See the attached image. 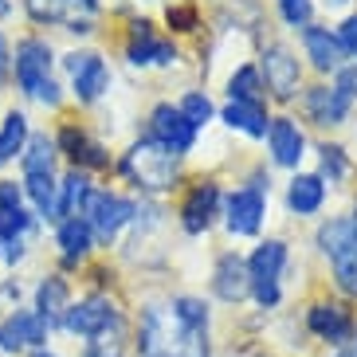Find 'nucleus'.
Here are the masks:
<instances>
[{"label":"nucleus","instance_id":"2eb2a0df","mask_svg":"<svg viewBox=\"0 0 357 357\" xmlns=\"http://www.w3.org/2000/svg\"><path fill=\"white\" fill-rule=\"evenodd\" d=\"M71 303H75V298H71V283H67L59 271L43 275L40 283H36V291H32V310L52 326V330L63 322V314H67V306H71Z\"/></svg>","mask_w":357,"mask_h":357},{"label":"nucleus","instance_id":"f257e3e1","mask_svg":"<svg viewBox=\"0 0 357 357\" xmlns=\"http://www.w3.org/2000/svg\"><path fill=\"white\" fill-rule=\"evenodd\" d=\"M137 354L142 357H208V337L189 330L169 303H149L137 318Z\"/></svg>","mask_w":357,"mask_h":357},{"label":"nucleus","instance_id":"393cba45","mask_svg":"<svg viewBox=\"0 0 357 357\" xmlns=\"http://www.w3.org/2000/svg\"><path fill=\"white\" fill-rule=\"evenodd\" d=\"M79 8L95 12V8H86L83 0H24V12L36 24H63V28H71L79 20H91V16H79Z\"/></svg>","mask_w":357,"mask_h":357},{"label":"nucleus","instance_id":"cd10ccee","mask_svg":"<svg viewBox=\"0 0 357 357\" xmlns=\"http://www.w3.org/2000/svg\"><path fill=\"white\" fill-rule=\"evenodd\" d=\"M28 137H32V122H28V114H24V110H8L4 122H0V153H4V161L20 158L24 146H28Z\"/></svg>","mask_w":357,"mask_h":357},{"label":"nucleus","instance_id":"a18cd8bd","mask_svg":"<svg viewBox=\"0 0 357 357\" xmlns=\"http://www.w3.org/2000/svg\"><path fill=\"white\" fill-rule=\"evenodd\" d=\"M334 357H357V349H342V354H334Z\"/></svg>","mask_w":357,"mask_h":357},{"label":"nucleus","instance_id":"c756f323","mask_svg":"<svg viewBox=\"0 0 357 357\" xmlns=\"http://www.w3.org/2000/svg\"><path fill=\"white\" fill-rule=\"evenodd\" d=\"M349 240H357L354 220H349V216H334V220H326L322 228H318V248H322L326 259H330L337 248H346Z\"/></svg>","mask_w":357,"mask_h":357},{"label":"nucleus","instance_id":"4be33fe9","mask_svg":"<svg viewBox=\"0 0 357 357\" xmlns=\"http://www.w3.org/2000/svg\"><path fill=\"white\" fill-rule=\"evenodd\" d=\"M303 47H306V55H310V63H314L318 71H337L342 59H346L337 36L330 32V28H318V24H306L303 28Z\"/></svg>","mask_w":357,"mask_h":357},{"label":"nucleus","instance_id":"f704fd0d","mask_svg":"<svg viewBox=\"0 0 357 357\" xmlns=\"http://www.w3.org/2000/svg\"><path fill=\"white\" fill-rule=\"evenodd\" d=\"M346 173H349L346 149H337V146H322V177H330V181H342Z\"/></svg>","mask_w":357,"mask_h":357},{"label":"nucleus","instance_id":"1a4fd4ad","mask_svg":"<svg viewBox=\"0 0 357 357\" xmlns=\"http://www.w3.org/2000/svg\"><path fill=\"white\" fill-rule=\"evenodd\" d=\"M259 79L267 83V91H271L275 102H291L294 95H298V83H303V67H298V59H294V52L287 47V43H271L267 52H263L259 59Z\"/></svg>","mask_w":357,"mask_h":357},{"label":"nucleus","instance_id":"4c0bfd02","mask_svg":"<svg viewBox=\"0 0 357 357\" xmlns=\"http://www.w3.org/2000/svg\"><path fill=\"white\" fill-rule=\"evenodd\" d=\"M165 20H169V28H173V32H192V28L200 24V16H197V8H192V4H177V8L165 12Z\"/></svg>","mask_w":357,"mask_h":357},{"label":"nucleus","instance_id":"f03ea898","mask_svg":"<svg viewBox=\"0 0 357 357\" xmlns=\"http://www.w3.org/2000/svg\"><path fill=\"white\" fill-rule=\"evenodd\" d=\"M12 79H16V91H20L28 102L59 110L63 91L55 83V47L43 40V36H24V40H16V52H12Z\"/></svg>","mask_w":357,"mask_h":357},{"label":"nucleus","instance_id":"c85d7f7f","mask_svg":"<svg viewBox=\"0 0 357 357\" xmlns=\"http://www.w3.org/2000/svg\"><path fill=\"white\" fill-rule=\"evenodd\" d=\"M330 271H334L337 291L357 298V240H349L346 248H337V252L330 255Z\"/></svg>","mask_w":357,"mask_h":357},{"label":"nucleus","instance_id":"de8ad7c7","mask_svg":"<svg viewBox=\"0 0 357 357\" xmlns=\"http://www.w3.org/2000/svg\"><path fill=\"white\" fill-rule=\"evenodd\" d=\"M83 4H86V8H95V4H98V0H83Z\"/></svg>","mask_w":357,"mask_h":357},{"label":"nucleus","instance_id":"72a5a7b5","mask_svg":"<svg viewBox=\"0 0 357 357\" xmlns=\"http://www.w3.org/2000/svg\"><path fill=\"white\" fill-rule=\"evenodd\" d=\"M177 110H181L185 118H189V122H192L197 130H200V126H204V122L212 118V102H208V95H200V91H189V95L181 98V106H177Z\"/></svg>","mask_w":357,"mask_h":357},{"label":"nucleus","instance_id":"423d86ee","mask_svg":"<svg viewBox=\"0 0 357 357\" xmlns=\"http://www.w3.org/2000/svg\"><path fill=\"white\" fill-rule=\"evenodd\" d=\"M287 267V243L283 240H263L248 259V275H252V294L255 303L271 310L279 303V275Z\"/></svg>","mask_w":357,"mask_h":357},{"label":"nucleus","instance_id":"e433bc0d","mask_svg":"<svg viewBox=\"0 0 357 357\" xmlns=\"http://www.w3.org/2000/svg\"><path fill=\"white\" fill-rule=\"evenodd\" d=\"M83 357H126V349H122L118 334H102V337H91V342H86Z\"/></svg>","mask_w":357,"mask_h":357},{"label":"nucleus","instance_id":"5701e85b","mask_svg":"<svg viewBox=\"0 0 357 357\" xmlns=\"http://www.w3.org/2000/svg\"><path fill=\"white\" fill-rule=\"evenodd\" d=\"M326 200V181L318 173H298V177L287 185V208L294 216H314Z\"/></svg>","mask_w":357,"mask_h":357},{"label":"nucleus","instance_id":"a19ab883","mask_svg":"<svg viewBox=\"0 0 357 357\" xmlns=\"http://www.w3.org/2000/svg\"><path fill=\"white\" fill-rule=\"evenodd\" d=\"M8 75H12V43H8V36L0 32V86L8 83Z\"/></svg>","mask_w":357,"mask_h":357},{"label":"nucleus","instance_id":"4468645a","mask_svg":"<svg viewBox=\"0 0 357 357\" xmlns=\"http://www.w3.org/2000/svg\"><path fill=\"white\" fill-rule=\"evenodd\" d=\"M126 59L134 67H169L177 59V47H173V40H161V36L149 32L146 20H134V32H130V43H126Z\"/></svg>","mask_w":357,"mask_h":357},{"label":"nucleus","instance_id":"7c9ffc66","mask_svg":"<svg viewBox=\"0 0 357 357\" xmlns=\"http://www.w3.org/2000/svg\"><path fill=\"white\" fill-rule=\"evenodd\" d=\"M36 228V216L28 204H20V208H0V240H28V231Z\"/></svg>","mask_w":357,"mask_h":357},{"label":"nucleus","instance_id":"49530a36","mask_svg":"<svg viewBox=\"0 0 357 357\" xmlns=\"http://www.w3.org/2000/svg\"><path fill=\"white\" fill-rule=\"evenodd\" d=\"M349 220H354V231H357V204H354V216H349Z\"/></svg>","mask_w":357,"mask_h":357},{"label":"nucleus","instance_id":"c9c22d12","mask_svg":"<svg viewBox=\"0 0 357 357\" xmlns=\"http://www.w3.org/2000/svg\"><path fill=\"white\" fill-rule=\"evenodd\" d=\"M279 12H283V20L291 28H306L310 16H314V4L310 0H279Z\"/></svg>","mask_w":357,"mask_h":357},{"label":"nucleus","instance_id":"a878e982","mask_svg":"<svg viewBox=\"0 0 357 357\" xmlns=\"http://www.w3.org/2000/svg\"><path fill=\"white\" fill-rule=\"evenodd\" d=\"M55 158H59L55 134L32 130V137H28V146L20 153V173H55Z\"/></svg>","mask_w":357,"mask_h":357},{"label":"nucleus","instance_id":"39448f33","mask_svg":"<svg viewBox=\"0 0 357 357\" xmlns=\"http://www.w3.org/2000/svg\"><path fill=\"white\" fill-rule=\"evenodd\" d=\"M134 212H137L134 200L118 197V192H110V189H91L83 200V208H79V216L86 220L95 243H114L118 231L134 220Z\"/></svg>","mask_w":357,"mask_h":357},{"label":"nucleus","instance_id":"b1692460","mask_svg":"<svg viewBox=\"0 0 357 357\" xmlns=\"http://www.w3.org/2000/svg\"><path fill=\"white\" fill-rule=\"evenodd\" d=\"M95 189L91 185V173H83V169H67L63 177H59V197H55V224L59 220H71V216H79V208H83L86 192Z\"/></svg>","mask_w":357,"mask_h":357},{"label":"nucleus","instance_id":"7ed1b4c3","mask_svg":"<svg viewBox=\"0 0 357 357\" xmlns=\"http://www.w3.org/2000/svg\"><path fill=\"white\" fill-rule=\"evenodd\" d=\"M122 173L146 192H169L177 181V153L165 149L161 142H134L130 153L122 158Z\"/></svg>","mask_w":357,"mask_h":357},{"label":"nucleus","instance_id":"6ab92c4d","mask_svg":"<svg viewBox=\"0 0 357 357\" xmlns=\"http://www.w3.org/2000/svg\"><path fill=\"white\" fill-rule=\"evenodd\" d=\"M267 146H271L275 165L294 169L303 161L306 137H303V130H298V122H291V118H271V126H267Z\"/></svg>","mask_w":357,"mask_h":357},{"label":"nucleus","instance_id":"aec40b11","mask_svg":"<svg viewBox=\"0 0 357 357\" xmlns=\"http://www.w3.org/2000/svg\"><path fill=\"white\" fill-rule=\"evenodd\" d=\"M349 98L337 91V86H314V91H306V114H310V122H318V126H342L349 114Z\"/></svg>","mask_w":357,"mask_h":357},{"label":"nucleus","instance_id":"20e7f679","mask_svg":"<svg viewBox=\"0 0 357 357\" xmlns=\"http://www.w3.org/2000/svg\"><path fill=\"white\" fill-rule=\"evenodd\" d=\"M59 326H63L71 337L91 342V337H102V334H118V330H122V310H118V303L110 294L95 291V294H83L79 303L67 306V314Z\"/></svg>","mask_w":357,"mask_h":357},{"label":"nucleus","instance_id":"bb28decb","mask_svg":"<svg viewBox=\"0 0 357 357\" xmlns=\"http://www.w3.org/2000/svg\"><path fill=\"white\" fill-rule=\"evenodd\" d=\"M220 118L231 130H240V134H248V137H267V126H271L263 102H228Z\"/></svg>","mask_w":357,"mask_h":357},{"label":"nucleus","instance_id":"ddd939ff","mask_svg":"<svg viewBox=\"0 0 357 357\" xmlns=\"http://www.w3.org/2000/svg\"><path fill=\"white\" fill-rule=\"evenodd\" d=\"M216 204H220V185L216 181H197L189 189V197L181 200V228L189 236L208 231L212 216H216Z\"/></svg>","mask_w":357,"mask_h":357},{"label":"nucleus","instance_id":"8fccbe9b","mask_svg":"<svg viewBox=\"0 0 357 357\" xmlns=\"http://www.w3.org/2000/svg\"><path fill=\"white\" fill-rule=\"evenodd\" d=\"M4 165H8V161H4V153H0V169H4Z\"/></svg>","mask_w":357,"mask_h":357},{"label":"nucleus","instance_id":"9d476101","mask_svg":"<svg viewBox=\"0 0 357 357\" xmlns=\"http://www.w3.org/2000/svg\"><path fill=\"white\" fill-rule=\"evenodd\" d=\"M55 149L71 161V169H83V173L110 165L106 146H102V142H95V137L86 134L83 126H75V122H63V126H59V134H55Z\"/></svg>","mask_w":357,"mask_h":357},{"label":"nucleus","instance_id":"58836bf2","mask_svg":"<svg viewBox=\"0 0 357 357\" xmlns=\"http://www.w3.org/2000/svg\"><path fill=\"white\" fill-rule=\"evenodd\" d=\"M334 75H337V83H334V86H337V91H342V95L349 98V102H354V98H357V63H349V67L342 63Z\"/></svg>","mask_w":357,"mask_h":357},{"label":"nucleus","instance_id":"c03bdc74","mask_svg":"<svg viewBox=\"0 0 357 357\" xmlns=\"http://www.w3.org/2000/svg\"><path fill=\"white\" fill-rule=\"evenodd\" d=\"M12 12V0H0V16H8Z\"/></svg>","mask_w":357,"mask_h":357},{"label":"nucleus","instance_id":"473e14b6","mask_svg":"<svg viewBox=\"0 0 357 357\" xmlns=\"http://www.w3.org/2000/svg\"><path fill=\"white\" fill-rule=\"evenodd\" d=\"M169 306H173V314L189 326V330H200V334L208 330V306L200 303V298H192V294H177V298H169Z\"/></svg>","mask_w":357,"mask_h":357},{"label":"nucleus","instance_id":"9b49d317","mask_svg":"<svg viewBox=\"0 0 357 357\" xmlns=\"http://www.w3.org/2000/svg\"><path fill=\"white\" fill-rule=\"evenodd\" d=\"M224 216H228V231L231 236H255L263 228V216H267V197H263V185L252 189H236L224 204Z\"/></svg>","mask_w":357,"mask_h":357},{"label":"nucleus","instance_id":"f3484780","mask_svg":"<svg viewBox=\"0 0 357 357\" xmlns=\"http://www.w3.org/2000/svg\"><path fill=\"white\" fill-rule=\"evenodd\" d=\"M55 248H59L63 267H79V263L91 259V252H95V236H91V228H86L83 216H71V220L55 224Z\"/></svg>","mask_w":357,"mask_h":357},{"label":"nucleus","instance_id":"2f4dec72","mask_svg":"<svg viewBox=\"0 0 357 357\" xmlns=\"http://www.w3.org/2000/svg\"><path fill=\"white\" fill-rule=\"evenodd\" d=\"M228 95L231 102H263V79L255 67H240L228 79Z\"/></svg>","mask_w":357,"mask_h":357},{"label":"nucleus","instance_id":"412c9836","mask_svg":"<svg viewBox=\"0 0 357 357\" xmlns=\"http://www.w3.org/2000/svg\"><path fill=\"white\" fill-rule=\"evenodd\" d=\"M24 200L32 204L36 220H52L55 224V197H59V177L55 173H24L20 177Z\"/></svg>","mask_w":357,"mask_h":357},{"label":"nucleus","instance_id":"09e8293b","mask_svg":"<svg viewBox=\"0 0 357 357\" xmlns=\"http://www.w3.org/2000/svg\"><path fill=\"white\" fill-rule=\"evenodd\" d=\"M330 4H349V0H330Z\"/></svg>","mask_w":357,"mask_h":357},{"label":"nucleus","instance_id":"37998d69","mask_svg":"<svg viewBox=\"0 0 357 357\" xmlns=\"http://www.w3.org/2000/svg\"><path fill=\"white\" fill-rule=\"evenodd\" d=\"M28 357H59V354H55V349H47V346H43V349H36V354H28Z\"/></svg>","mask_w":357,"mask_h":357},{"label":"nucleus","instance_id":"0eeeda50","mask_svg":"<svg viewBox=\"0 0 357 357\" xmlns=\"http://www.w3.org/2000/svg\"><path fill=\"white\" fill-rule=\"evenodd\" d=\"M52 337V326L43 322L36 310H4L0 318V354H36V349L47 346Z\"/></svg>","mask_w":357,"mask_h":357},{"label":"nucleus","instance_id":"6e6552de","mask_svg":"<svg viewBox=\"0 0 357 357\" xmlns=\"http://www.w3.org/2000/svg\"><path fill=\"white\" fill-rule=\"evenodd\" d=\"M63 67L71 75V95L79 106H91L110 91V67L98 52H67Z\"/></svg>","mask_w":357,"mask_h":357},{"label":"nucleus","instance_id":"a211bd4d","mask_svg":"<svg viewBox=\"0 0 357 357\" xmlns=\"http://www.w3.org/2000/svg\"><path fill=\"white\" fill-rule=\"evenodd\" d=\"M212 291L220 303H243L252 294V275L240 255H220L216 271H212Z\"/></svg>","mask_w":357,"mask_h":357},{"label":"nucleus","instance_id":"f8f14e48","mask_svg":"<svg viewBox=\"0 0 357 357\" xmlns=\"http://www.w3.org/2000/svg\"><path fill=\"white\" fill-rule=\"evenodd\" d=\"M149 134H153V142H161L165 149H173V153H189L192 142H197V126H192L189 118L181 114L177 106H153V114H149Z\"/></svg>","mask_w":357,"mask_h":357},{"label":"nucleus","instance_id":"ea45409f","mask_svg":"<svg viewBox=\"0 0 357 357\" xmlns=\"http://www.w3.org/2000/svg\"><path fill=\"white\" fill-rule=\"evenodd\" d=\"M337 43H342V52L357 55V12H354V16H346V24L337 28Z\"/></svg>","mask_w":357,"mask_h":357},{"label":"nucleus","instance_id":"dca6fc26","mask_svg":"<svg viewBox=\"0 0 357 357\" xmlns=\"http://www.w3.org/2000/svg\"><path fill=\"white\" fill-rule=\"evenodd\" d=\"M306 326H310V334L322 337V342H346L354 334V314H349L346 303H314L306 310Z\"/></svg>","mask_w":357,"mask_h":357},{"label":"nucleus","instance_id":"79ce46f5","mask_svg":"<svg viewBox=\"0 0 357 357\" xmlns=\"http://www.w3.org/2000/svg\"><path fill=\"white\" fill-rule=\"evenodd\" d=\"M0 298H4V303H20V283H16V279L0 283Z\"/></svg>","mask_w":357,"mask_h":357}]
</instances>
